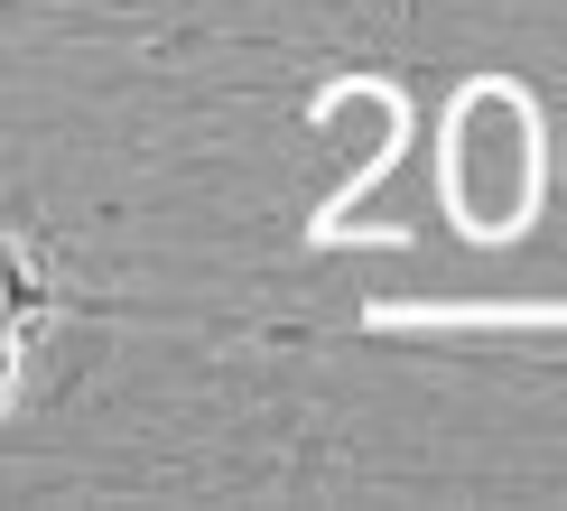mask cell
I'll list each match as a JSON object with an SVG mask.
<instances>
[{
    "mask_svg": "<svg viewBox=\"0 0 567 511\" xmlns=\"http://www.w3.org/2000/svg\"><path fill=\"white\" fill-rule=\"evenodd\" d=\"M530 205H539V112L522 84L484 75L446 112V215L475 242H503L530 223Z\"/></svg>",
    "mask_w": 567,
    "mask_h": 511,
    "instance_id": "6da1fadb",
    "label": "cell"
},
{
    "mask_svg": "<svg viewBox=\"0 0 567 511\" xmlns=\"http://www.w3.org/2000/svg\"><path fill=\"white\" fill-rule=\"evenodd\" d=\"M38 316H47V270L29 261V251L0 242V409H10V390H19V363H29Z\"/></svg>",
    "mask_w": 567,
    "mask_h": 511,
    "instance_id": "7a4b0ae2",
    "label": "cell"
}]
</instances>
